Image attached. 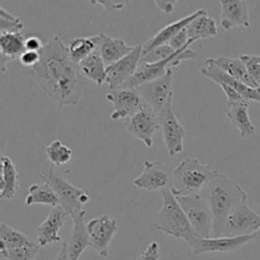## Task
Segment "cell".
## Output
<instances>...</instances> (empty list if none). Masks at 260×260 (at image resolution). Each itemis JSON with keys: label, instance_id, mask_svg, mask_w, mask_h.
<instances>
[{"label": "cell", "instance_id": "6da1fadb", "mask_svg": "<svg viewBox=\"0 0 260 260\" xmlns=\"http://www.w3.org/2000/svg\"><path fill=\"white\" fill-rule=\"evenodd\" d=\"M40 53V62L30 69L38 88L58 106H78L83 96V76L69 55L68 46L55 36Z\"/></svg>", "mask_w": 260, "mask_h": 260}, {"label": "cell", "instance_id": "7a4b0ae2", "mask_svg": "<svg viewBox=\"0 0 260 260\" xmlns=\"http://www.w3.org/2000/svg\"><path fill=\"white\" fill-rule=\"evenodd\" d=\"M201 194L207 201L213 216L212 238H221L228 216L241 200L248 197V194L238 182L220 172L208 183Z\"/></svg>", "mask_w": 260, "mask_h": 260}, {"label": "cell", "instance_id": "3957f363", "mask_svg": "<svg viewBox=\"0 0 260 260\" xmlns=\"http://www.w3.org/2000/svg\"><path fill=\"white\" fill-rule=\"evenodd\" d=\"M161 196L162 207L155 220V229L175 239H182L185 243L189 244L198 235L193 230L177 197L172 189L162 190Z\"/></svg>", "mask_w": 260, "mask_h": 260}, {"label": "cell", "instance_id": "277c9868", "mask_svg": "<svg viewBox=\"0 0 260 260\" xmlns=\"http://www.w3.org/2000/svg\"><path fill=\"white\" fill-rule=\"evenodd\" d=\"M217 173L210 165L202 164L197 157H187L174 168L173 193L177 196L201 194Z\"/></svg>", "mask_w": 260, "mask_h": 260}, {"label": "cell", "instance_id": "5b68a950", "mask_svg": "<svg viewBox=\"0 0 260 260\" xmlns=\"http://www.w3.org/2000/svg\"><path fill=\"white\" fill-rule=\"evenodd\" d=\"M38 177L52 188L60 201V206L63 207L68 215H75L76 212L81 211V206L85 205L89 201V194L85 190L69 183L62 175L55 172L52 168L40 172Z\"/></svg>", "mask_w": 260, "mask_h": 260}, {"label": "cell", "instance_id": "8992f818", "mask_svg": "<svg viewBox=\"0 0 260 260\" xmlns=\"http://www.w3.org/2000/svg\"><path fill=\"white\" fill-rule=\"evenodd\" d=\"M178 202L187 215L193 230L200 238L213 236V216L207 201L202 194L177 196Z\"/></svg>", "mask_w": 260, "mask_h": 260}, {"label": "cell", "instance_id": "52a82bcc", "mask_svg": "<svg viewBox=\"0 0 260 260\" xmlns=\"http://www.w3.org/2000/svg\"><path fill=\"white\" fill-rule=\"evenodd\" d=\"M198 56V53L196 51L189 50H180L177 51L174 55H172L170 57L165 58V60L159 61V62L155 63H140L139 69H137L136 74L124 84L122 88L124 89H136L137 86L142 85L145 83H149V81L156 80V79L161 78L165 74L168 73L169 69L177 68L179 66L183 61H189L193 60Z\"/></svg>", "mask_w": 260, "mask_h": 260}, {"label": "cell", "instance_id": "ba28073f", "mask_svg": "<svg viewBox=\"0 0 260 260\" xmlns=\"http://www.w3.org/2000/svg\"><path fill=\"white\" fill-rule=\"evenodd\" d=\"M260 229V216L248 203V197L241 200L228 216L221 236H243L255 234Z\"/></svg>", "mask_w": 260, "mask_h": 260}, {"label": "cell", "instance_id": "9c48e42d", "mask_svg": "<svg viewBox=\"0 0 260 260\" xmlns=\"http://www.w3.org/2000/svg\"><path fill=\"white\" fill-rule=\"evenodd\" d=\"M173 81H174V73L173 69H169L164 76L137 86L136 90L139 91L145 103L159 114L164 111L168 102L173 99L174 95Z\"/></svg>", "mask_w": 260, "mask_h": 260}, {"label": "cell", "instance_id": "30bf717a", "mask_svg": "<svg viewBox=\"0 0 260 260\" xmlns=\"http://www.w3.org/2000/svg\"><path fill=\"white\" fill-rule=\"evenodd\" d=\"M172 104L173 99H170L164 111L159 113V119L165 147H167L169 156L173 157L184 151V139L187 135V129L178 121Z\"/></svg>", "mask_w": 260, "mask_h": 260}, {"label": "cell", "instance_id": "8fae6325", "mask_svg": "<svg viewBox=\"0 0 260 260\" xmlns=\"http://www.w3.org/2000/svg\"><path fill=\"white\" fill-rule=\"evenodd\" d=\"M173 169L170 165L161 161H144V170L134 180V185L139 189L147 192H162L165 189H172Z\"/></svg>", "mask_w": 260, "mask_h": 260}, {"label": "cell", "instance_id": "7c38bea8", "mask_svg": "<svg viewBox=\"0 0 260 260\" xmlns=\"http://www.w3.org/2000/svg\"><path fill=\"white\" fill-rule=\"evenodd\" d=\"M254 240V234L243 236H221V238H197L188 245L193 255L207 253H233Z\"/></svg>", "mask_w": 260, "mask_h": 260}, {"label": "cell", "instance_id": "4fadbf2b", "mask_svg": "<svg viewBox=\"0 0 260 260\" xmlns=\"http://www.w3.org/2000/svg\"><path fill=\"white\" fill-rule=\"evenodd\" d=\"M89 233V246L103 259L109 255V244L118 230V223L108 215H102L86 222Z\"/></svg>", "mask_w": 260, "mask_h": 260}, {"label": "cell", "instance_id": "5bb4252c", "mask_svg": "<svg viewBox=\"0 0 260 260\" xmlns=\"http://www.w3.org/2000/svg\"><path fill=\"white\" fill-rule=\"evenodd\" d=\"M124 127L132 136L144 142L145 146L151 147L154 145L155 132L160 129L159 114L145 103L141 111L127 118Z\"/></svg>", "mask_w": 260, "mask_h": 260}, {"label": "cell", "instance_id": "9a60e30c", "mask_svg": "<svg viewBox=\"0 0 260 260\" xmlns=\"http://www.w3.org/2000/svg\"><path fill=\"white\" fill-rule=\"evenodd\" d=\"M142 45L135 46L134 51L117 62L107 66V84L109 89L122 88L136 74L142 57Z\"/></svg>", "mask_w": 260, "mask_h": 260}, {"label": "cell", "instance_id": "2e32d148", "mask_svg": "<svg viewBox=\"0 0 260 260\" xmlns=\"http://www.w3.org/2000/svg\"><path fill=\"white\" fill-rule=\"evenodd\" d=\"M106 98L114 107L113 112L111 113L112 121L129 118L141 111L145 106L144 99L141 98L136 89H113L107 93Z\"/></svg>", "mask_w": 260, "mask_h": 260}, {"label": "cell", "instance_id": "e0dca14e", "mask_svg": "<svg viewBox=\"0 0 260 260\" xmlns=\"http://www.w3.org/2000/svg\"><path fill=\"white\" fill-rule=\"evenodd\" d=\"M201 74H202L205 78L210 79V80L215 81L216 84H228L231 88L235 89L241 96H243L245 101L249 102H256L260 104V88L254 89L250 86L245 85L241 81L236 80L235 78H233L231 75H229L228 73H225L223 70H221L218 66H216L215 63L211 62L210 60H206L205 68L201 69Z\"/></svg>", "mask_w": 260, "mask_h": 260}, {"label": "cell", "instance_id": "ac0fdd59", "mask_svg": "<svg viewBox=\"0 0 260 260\" xmlns=\"http://www.w3.org/2000/svg\"><path fill=\"white\" fill-rule=\"evenodd\" d=\"M221 27L225 30L250 27L249 4L246 0H221Z\"/></svg>", "mask_w": 260, "mask_h": 260}, {"label": "cell", "instance_id": "d6986e66", "mask_svg": "<svg viewBox=\"0 0 260 260\" xmlns=\"http://www.w3.org/2000/svg\"><path fill=\"white\" fill-rule=\"evenodd\" d=\"M68 212L61 206L51 208L50 213L37 229V236L41 248L50 245V244L61 243L62 238L60 236V230L65 223Z\"/></svg>", "mask_w": 260, "mask_h": 260}, {"label": "cell", "instance_id": "ffe728a7", "mask_svg": "<svg viewBox=\"0 0 260 260\" xmlns=\"http://www.w3.org/2000/svg\"><path fill=\"white\" fill-rule=\"evenodd\" d=\"M206 13H207V10L206 9H198L197 12L192 13V14L187 15V17L177 20V22H173V23H170V24L165 25V27L161 28V29L156 33V35L152 36L150 40H147L146 42L142 45V48H144V50H142V53L149 52V51H151L152 48L157 47V46L168 45V43H169V41L172 40L175 35H178L180 30L185 29V28H187L188 25H189L190 23L196 19V18H198L200 15H202V14H206Z\"/></svg>", "mask_w": 260, "mask_h": 260}, {"label": "cell", "instance_id": "44dd1931", "mask_svg": "<svg viewBox=\"0 0 260 260\" xmlns=\"http://www.w3.org/2000/svg\"><path fill=\"white\" fill-rule=\"evenodd\" d=\"M86 212L84 210L79 211L75 215L71 216L74 222L73 231H71L70 239L68 241L69 253L73 260L80 259L81 254L85 251V249L89 246V233L88 226L85 222Z\"/></svg>", "mask_w": 260, "mask_h": 260}, {"label": "cell", "instance_id": "7402d4cb", "mask_svg": "<svg viewBox=\"0 0 260 260\" xmlns=\"http://www.w3.org/2000/svg\"><path fill=\"white\" fill-rule=\"evenodd\" d=\"M249 106H250L249 101L234 102V103H228V111H226L229 121L235 128H238L239 135L243 139L253 136L256 132L255 126L249 117Z\"/></svg>", "mask_w": 260, "mask_h": 260}, {"label": "cell", "instance_id": "603a6c76", "mask_svg": "<svg viewBox=\"0 0 260 260\" xmlns=\"http://www.w3.org/2000/svg\"><path fill=\"white\" fill-rule=\"evenodd\" d=\"M98 37V51L107 66L112 65V63L117 62L118 60L123 58L124 56L132 52L135 48L127 45L123 40L112 38L108 35H106V33H99Z\"/></svg>", "mask_w": 260, "mask_h": 260}, {"label": "cell", "instance_id": "cb8c5ba5", "mask_svg": "<svg viewBox=\"0 0 260 260\" xmlns=\"http://www.w3.org/2000/svg\"><path fill=\"white\" fill-rule=\"evenodd\" d=\"M212 63H215L216 66L223 70L225 73H228L229 75H231L233 78H235L236 80L241 81L245 85L250 86V88L258 89L260 85L256 83L253 79V76L249 74L248 69H246L245 63L239 58H231V57H223V56H220V57L215 58H208Z\"/></svg>", "mask_w": 260, "mask_h": 260}, {"label": "cell", "instance_id": "d4e9b609", "mask_svg": "<svg viewBox=\"0 0 260 260\" xmlns=\"http://www.w3.org/2000/svg\"><path fill=\"white\" fill-rule=\"evenodd\" d=\"M25 36L23 32L0 33V53L3 57V71L7 61L19 60L25 52Z\"/></svg>", "mask_w": 260, "mask_h": 260}, {"label": "cell", "instance_id": "484cf974", "mask_svg": "<svg viewBox=\"0 0 260 260\" xmlns=\"http://www.w3.org/2000/svg\"><path fill=\"white\" fill-rule=\"evenodd\" d=\"M102 58L99 51H94L91 55L84 58L80 63H78L79 71L81 76L88 80L94 81L98 86H102L107 83V68Z\"/></svg>", "mask_w": 260, "mask_h": 260}, {"label": "cell", "instance_id": "4316f807", "mask_svg": "<svg viewBox=\"0 0 260 260\" xmlns=\"http://www.w3.org/2000/svg\"><path fill=\"white\" fill-rule=\"evenodd\" d=\"M19 188V174L14 162L7 155L2 156V182H0V198L12 200Z\"/></svg>", "mask_w": 260, "mask_h": 260}, {"label": "cell", "instance_id": "83f0119b", "mask_svg": "<svg viewBox=\"0 0 260 260\" xmlns=\"http://www.w3.org/2000/svg\"><path fill=\"white\" fill-rule=\"evenodd\" d=\"M187 33L188 38H189V42L193 43L198 40H208V38L216 37L218 33V29L217 24H216V20L213 18H211L208 15V13H206V14H202L198 18H196L188 25Z\"/></svg>", "mask_w": 260, "mask_h": 260}, {"label": "cell", "instance_id": "f1b7e54d", "mask_svg": "<svg viewBox=\"0 0 260 260\" xmlns=\"http://www.w3.org/2000/svg\"><path fill=\"white\" fill-rule=\"evenodd\" d=\"M25 206L30 207L35 205H43L50 206L51 208L60 206V201H58L57 196L52 190V188L48 184H32L28 188L27 197L24 201Z\"/></svg>", "mask_w": 260, "mask_h": 260}, {"label": "cell", "instance_id": "f546056e", "mask_svg": "<svg viewBox=\"0 0 260 260\" xmlns=\"http://www.w3.org/2000/svg\"><path fill=\"white\" fill-rule=\"evenodd\" d=\"M98 36H93V37H78L71 40L68 46L69 55H70L71 60L75 63H80L84 58H86L94 51L98 50Z\"/></svg>", "mask_w": 260, "mask_h": 260}, {"label": "cell", "instance_id": "4dcf8cb0", "mask_svg": "<svg viewBox=\"0 0 260 260\" xmlns=\"http://www.w3.org/2000/svg\"><path fill=\"white\" fill-rule=\"evenodd\" d=\"M30 241H33L32 238L10 228L7 223L3 222L0 225V250L18 248V246L29 244Z\"/></svg>", "mask_w": 260, "mask_h": 260}, {"label": "cell", "instance_id": "1f68e13d", "mask_svg": "<svg viewBox=\"0 0 260 260\" xmlns=\"http://www.w3.org/2000/svg\"><path fill=\"white\" fill-rule=\"evenodd\" d=\"M46 156L53 167H63L73 159V150L58 140H55L46 147Z\"/></svg>", "mask_w": 260, "mask_h": 260}, {"label": "cell", "instance_id": "d6a6232c", "mask_svg": "<svg viewBox=\"0 0 260 260\" xmlns=\"http://www.w3.org/2000/svg\"><path fill=\"white\" fill-rule=\"evenodd\" d=\"M40 248V244L33 240L23 246L0 250V254H2L3 259L7 260H37Z\"/></svg>", "mask_w": 260, "mask_h": 260}, {"label": "cell", "instance_id": "836d02e7", "mask_svg": "<svg viewBox=\"0 0 260 260\" xmlns=\"http://www.w3.org/2000/svg\"><path fill=\"white\" fill-rule=\"evenodd\" d=\"M23 28H24V24L19 18L7 12L5 8L0 9V33L22 32Z\"/></svg>", "mask_w": 260, "mask_h": 260}, {"label": "cell", "instance_id": "e575fe53", "mask_svg": "<svg viewBox=\"0 0 260 260\" xmlns=\"http://www.w3.org/2000/svg\"><path fill=\"white\" fill-rule=\"evenodd\" d=\"M177 51L173 50L172 46L169 45H161V46H157V47L152 48L151 51L146 53H142V57H141V63H155V62H159V61L165 60V58L170 57L172 55Z\"/></svg>", "mask_w": 260, "mask_h": 260}, {"label": "cell", "instance_id": "d590c367", "mask_svg": "<svg viewBox=\"0 0 260 260\" xmlns=\"http://www.w3.org/2000/svg\"><path fill=\"white\" fill-rule=\"evenodd\" d=\"M240 60L245 63L249 74L260 85V55H240Z\"/></svg>", "mask_w": 260, "mask_h": 260}, {"label": "cell", "instance_id": "8d00e7d4", "mask_svg": "<svg viewBox=\"0 0 260 260\" xmlns=\"http://www.w3.org/2000/svg\"><path fill=\"white\" fill-rule=\"evenodd\" d=\"M90 3L94 5H101L106 9V12L112 13L123 9L128 4L129 0H90Z\"/></svg>", "mask_w": 260, "mask_h": 260}, {"label": "cell", "instance_id": "74e56055", "mask_svg": "<svg viewBox=\"0 0 260 260\" xmlns=\"http://www.w3.org/2000/svg\"><path fill=\"white\" fill-rule=\"evenodd\" d=\"M169 46H172L173 50L174 51H180V50H187L189 47L190 42L189 38H188V33H187V28L183 30H180L178 35H175L172 40L169 41L168 43Z\"/></svg>", "mask_w": 260, "mask_h": 260}, {"label": "cell", "instance_id": "f35d334b", "mask_svg": "<svg viewBox=\"0 0 260 260\" xmlns=\"http://www.w3.org/2000/svg\"><path fill=\"white\" fill-rule=\"evenodd\" d=\"M160 259V248L159 243L156 241H152L149 244L146 249H145L144 253L140 254V256L137 260H159Z\"/></svg>", "mask_w": 260, "mask_h": 260}, {"label": "cell", "instance_id": "ab89813d", "mask_svg": "<svg viewBox=\"0 0 260 260\" xmlns=\"http://www.w3.org/2000/svg\"><path fill=\"white\" fill-rule=\"evenodd\" d=\"M40 58H41L40 52H35V51H25V52L19 57V62L22 63L23 66H25V68L32 69L33 66H36L38 62H40Z\"/></svg>", "mask_w": 260, "mask_h": 260}, {"label": "cell", "instance_id": "60d3db41", "mask_svg": "<svg viewBox=\"0 0 260 260\" xmlns=\"http://www.w3.org/2000/svg\"><path fill=\"white\" fill-rule=\"evenodd\" d=\"M218 85L221 86V89L223 90V93L226 94V98H228V103H234V102H240V101H245V99L243 98V96L240 95V94L238 93V91L235 90L234 88H231L230 85H228V84H218Z\"/></svg>", "mask_w": 260, "mask_h": 260}, {"label": "cell", "instance_id": "b9f144b4", "mask_svg": "<svg viewBox=\"0 0 260 260\" xmlns=\"http://www.w3.org/2000/svg\"><path fill=\"white\" fill-rule=\"evenodd\" d=\"M152 2L156 4V7L162 13H165V14H172L174 12L175 4H177L178 0H152Z\"/></svg>", "mask_w": 260, "mask_h": 260}, {"label": "cell", "instance_id": "7bdbcfd3", "mask_svg": "<svg viewBox=\"0 0 260 260\" xmlns=\"http://www.w3.org/2000/svg\"><path fill=\"white\" fill-rule=\"evenodd\" d=\"M43 47L42 41L36 36H29L25 38V51H35V52H40Z\"/></svg>", "mask_w": 260, "mask_h": 260}, {"label": "cell", "instance_id": "ee69618b", "mask_svg": "<svg viewBox=\"0 0 260 260\" xmlns=\"http://www.w3.org/2000/svg\"><path fill=\"white\" fill-rule=\"evenodd\" d=\"M53 260H73L70 256V253H69V248H68V243H63L62 246H61L60 251L56 255V258Z\"/></svg>", "mask_w": 260, "mask_h": 260}, {"label": "cell", "instance_id": "f6af8a7d", "mask_svg": "<svg viewBox=\"0 0 260 260\" xmlns=\"http://www.w3.org/2000/svg\"><path fill=\"white\" fill-rule=\"evenodd\" d=\"M254 240H260V229L254 234Z\"/></svg>", "mask_w": 260, "mask_h": 260}]
</instances>
